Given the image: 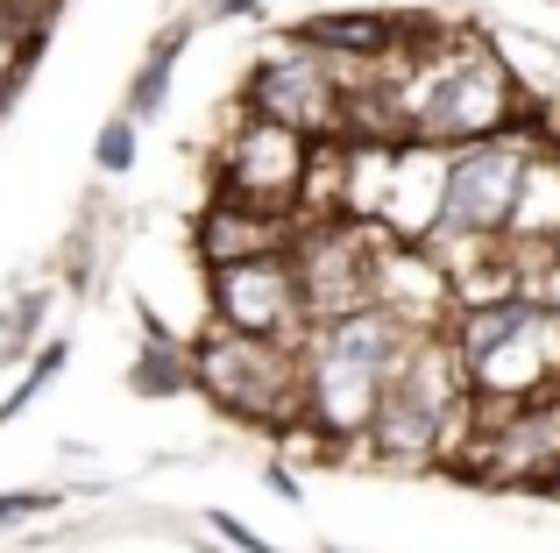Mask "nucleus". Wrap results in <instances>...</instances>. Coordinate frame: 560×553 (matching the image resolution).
<instances>
[{
  "label": "nucleus",
  "instance_id": "17",
  "mask_svg": "<svg viewBox=\"0 0 560 553\" xmlns=\"http://www.w3.org/2000/svg\"><path fill=\"white\" fill-rule=\"evenodd\" d=\"M547 497H560V469H553V475H547Z\"/></svg>",
  "mask_w": 560,
  "mask_h": 553
},
{
  "label": "nucleus",
  "instance_id": "10",
  "mask_svg": "<svg viewBox=\"0 0 560 553\" xmlns=\"http://www.w3.org/2000/svg\"><path fill=\"white\" fill-rule=\"evenodd\" d=\"M299 43L319 57H334L341 71H383L397 50H405V14H313V22H299Z\"/></svg>",
  "mask_w": 560,
  "mask_h": 553
},
{
  "label": "nucleus",
  "instance_id": "5",
  "mask_svg": "<svg viewBox=\"0 0 560 553\" xmlns=\"http://www.w3.org/2000/svg\"><path fill=\"white\" fill-rule=\"evenodd\" d=\"M191 390H206L220 412L248 419V426L291 433L305 426V341L206 327V341L191 348Z\"/></svg>",
  "mask_w": 560,
  "mask_h": 553
},
{
  "label": "nucleus",
  "instance_id": "9",
  "mask_svg": "<svg viewBox=\"0 0 560 553\" xmlns=\"http://www.w3.org/2000/svg\"><path fill=\"white\" fill-rule=\"evenodd\" d=\"M299 242V213H270V207H248V199H206L199 227H191V249L199 263H242V256H277Z\"/></svg>",
  "mask_w": 560,
  "mask_h": 553
},
{
  "label": "nucleus",
  "instance_id": "7",
  "mask_svg": "<svg viewBox=\"0 0 560 553\" xmlns=\"http://www.w3.org/2000/svg\"><path fill=\"white\" fill-rule=\"evenodd\" d=\"M206 313H213V327L270 333V341H305V333H313V313H305L291 249L242 256V263H213L206 270Z\"/></svg>",
  "mask_w": 560,
  "mask_h": 553
},
{
  "label": "nucleus",
  "instance_id": "15",
  "mask_svg": "<svg viewBox=\"0 0 560 553\" xmlns=\"http://www.w3.org/2000/svg\"><path fill=\"white\" fill-rule=\"evenodd\" d=\"M14 93H22V71H0V114L14 107Z\"/></svg>",
  "mask_w": 560,
  "mask_h": 553
},
{
  "label": "nucleus",
  "instance_id": "18",
  "mask_svg": "<svg viewBox=\"0 0 560 553\" xmlns=\"http://www.w3.org/2000/svg\"><path fill=\"white\" fill-rule=\"evenodd\" d=\"M553 156H560V128H553Z\"/></svg>",
  "mask_w": 560,
  "mask_h": 553
},
{
  "label": "nucleus",
  "instance_id": "13",
  "mask_svg": "<svg viewBox=\"0 0 560 553\" xmlns=\"http://www.w3.org/2000/svg\"><path fill=\"white\" fill-rule=\"evenodd\" d=\"M136 164V114H114L100 128V170H128Z\"/></svg>",
  "mask_w": 560,
  "mask_h": 553
},
{
  "label": "nucleus",
  "instance_id": "1",
  "mask_svg": "<svg viewBox=\"0 0 560 553\" xmlns=\"http://www.w3.org/2000/svg\"><path fill=\"white\" fill-rule=\"evenodd\" d=\"M447 348L476 404H533L560 390V305L547 291H490L447 313Z\"/></svg>",
  "mask_w": 560,
  "mask_h": 553
},
{
  "label": "nucleus",
  "instance_id": "19",
  "mask_svg": "<svg viewBox=\"0 0 560 553\" xmlns=\"http://www.w3.org/2000/svg\"><path fill=\"white\" fill-rule=\"evenodd\" d=\"M553 242H560V227H553Z\"/></svg>",
  "mask_w": 560,
  "mask_h": 553
},
{
  "label": "nucleus",
  "instance_id": "12",
  "mask_svg": "<svg viewBox=\"0 0 560 553\" xmlns=\"http://www.w3.org/2000/svg\"><path fill=\"white\" fill-rule=\"evenodd\" d=\"M178 50H185V28H171L164 43L150 50V64H142V79H136V93H128V114H156V99H164V79H171V64H178Z\"/></svg>",
  "mask_w": 560,
  "mask_h": 553
},
{
  "label": "nucleus",
  "instance_id": "2",
  "mask_svg": "<svg viewBox=\"0 0 560 553\" xmlns=\"http://www.w3.org/2000/svg\"><path fill=\"white\" fill-rule=\"evenodd\" d=\"M433 327L383 313V305H355V313L327 319L305 333V426L319 440H370V419L383 404V384L405 362V348Z\"/></svg>",
  "mask_w": 560,
  "mask_h": 553
},
{
  "label": "nucleus",
  "instance_id": "8",
  "mask_svg": "<svg viewBox=\"0 0 560 553\" xmlns=\"http://www.w3.org/2000/svg\"><path fill=\"white\" fill-rule=\"evenodd\" d=\"M305 164H313V136L270 121V114H242V128L220 150V199H248L270 213H299L305 192Z\"/></svg>",
  "mask_w": 560,
  "mask_h": 553
},
{
  "label": "nucleus",
  "instance_id": "11",
  "mask_svg": "<svg viewBox=\"0 0 560 553\" xmlns=\"http://www.w3.org/2000/svg\"><path fill=\"white\" fill-rule=\"evenodd\" d=\"M136 390H191V348L185 341H150L142 348Z\"/></svg>",
  "mask_w": 560,
  "mask_h": 553
},
{
  "label": "nucleus",
  "instance_id": "16",
  "mask_svg": "<svg viewBox=\"0 0 560 553\" xmlns=\"http://www.w3.org/2000/svg\"><path fill=\"white\" fill-rule=\"evenodd\" d=\"M213 14H256V0H213Z\"/></svg>",
  "mask_w": 560,
  "mask_h": 553
},
{
  "label": "nucleus",
  "instance_id": "14",
  "mask_svg": "<svg viewBox=\"0 0 560 553\" xmlns=\"http://www.w3.org/2000/svg\"><path fill=\"white\" fill-rule=\"evenodd\" d=\"M57 497H0V526H22V518H36V511H50Z\"/></svg>",
  "mask_w": 560,
  "mask_h": 553
},
{
  "label": "nucleus",
  "instance_id": "4",
  "mask_svg": "<svg viewBox=\"0 0 560 553\" xmlns=\"http://www.w3.org/2000/svg\"><path fill=\"white\" fill-rule=\"evenodd\" d=\"M468 419H476V390H468L447 333L433 327L405 348V362L383 384V404L370 419V447L383 461H433L454 440H468Z\"/></svg>",
  "mask_w": 560,
  "mask_h": 553
},
{
  "label": "nucleus",
  "instance_id": "3",
  "mask_svg": "<svg viewBox=\"0 0 560 553\" xmlns=\"http://www.w3.org/2000/svg\"><path fill=\"white\" fill-rule=\"evenodd\" d=\"M539 156L547 150L533 136H518V128H497V136H476L462 150H447L425 249L447 256V249H497V242H511L525 221V185H533Z\"/></svg>",
  "mask_w": 560,
  "mask_h": 553
},
{
  "label": "nucleus",
  "instance_id": "6",
  "mask_svg": "<svg viewBox=\"0 0 560 553\" xmlns=\"http://www.w3.org/2000/svg\"><path fill=\"white\" fill-rule=\"evenodd\" d=\"M248 114H270V121L299 128V136H313V142H348V71L291 36L277 57L256 64V79H248Z\"/></svg>",
  "mask_w": 560,
  "mask_h": 553
}]
</instances>
